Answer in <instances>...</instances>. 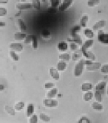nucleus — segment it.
<instances>
[{"mask_svg":"<svg viewBox=\"0 0 108 123\" xmlns=\"http://www.w3.org/2000/svg\"><path fill=\"white\" fill-rule=\"evenodd\" d=\"M106 24L105 20H101L97 21L94 25L93 26V30L94 31H99L102 28H104Z\"/></svg>","mask_w":108,"mask_h":123,"instance_id":"obj_12","label":"nucleus"},{"mask_svg":"<svg viewBox=\"0 0 108 123\" xmlns=\"http://www.w3.org/2000/svg\"><path fill=\"white\" fill-rule=\"evenodd\" d=\"M33 35H27V37L24 40V43H31L33 42Z\"/></svg>","mask_w":108,"mask_h":123,"instance_id":"obj_39","label":"nucleus"},{"mask_svg":"<svg viewBox=\"0 0 108 123\" xmlns=\"http://www.w3.org/2000/svg\"><path fill=\"white\" fill-rule=\"evenodd\" d=\"M57 48L60 51H66L68 50V43L66 42H64L59 43V44L57 45Z\"/></svg>","mask_w":108,"mask_h":123,"instance_id":"obj_24","label":"nucleus"},{"mask_svg":"<svg viewBox=\"0 0 108 123\" xmlns=\"http://www.w3.org/2000/svg\"><path fill=\"white\" fill-rule=\"evenodd\" d=\"M92 107L93 110H97V111H101L103 110V105L101 102H93L92 105Z\"/></svg>","mask_w":108,"mask_h":123,"instance_id":"obj_20","label":"nucleus"},{"mask_svg":"<svg viewBox=\"0 0 108 123\" xmlns=\"http://www.w3.org/2000/svg\"><path fill=\"white\" fill-rule=\"evenodd\" d=\"M17 24L18 25V27L20 28V30L22 31H26V29H27V27H26V25L25 24V22H24V20L22 19H18L17 20Z\"/></svg>","mask_w":108,"mask_h":123,"instance_id":"obj_26","label":"nucleus"},{"mask_svg":"<svg viewBox=\"0 0 108 123\" xmlns=\"http://www.w3.org/2000/svg\"><path fill=\"white\" fill-rule=\"evenodd\" d=\"M43 105L46 107H55L58 106V101L56 99H51V98H47L43 99Z\"/></svg>","mask_w":108,"mask_h":123,"instance_id":"obj_4","label":"nucleus"},{"mask_svg":"<svg viewBox=\"0 0 108 123\" xmlns=\"http://www.w3.org/2000/svg\"><path fill=\"white\" fill-rule=\"evenodd\" d=\"M7 14V9L5 8H0V16L3 17Z\"/></svg>","mask_w":108,"mask_h":123,"instance_id":"obj_42","label":"nucleus"},{"mask_svg":"<svg viewBox=\"0 0 108 123\" xmlns=\"http://www.w3.org/2000/svg\"><path fill=\"white\" fill-rule=\"evenodd\" d=\"M40 118L43 122L50 123V122L51 121V119L50 117V116H48L45 114H43V113H41V114H40Z\"/></svg>","mask_w":108,"mask_h":123,"instance_id":"obj_27","label":"nucleus"},{"mask_svg":"<svg viewBox=\"0 0 108 123\" xmlns=\"http://www.w3.org/2000/svg\"><path fill=\"white\" fill-rule=\"evenodd\" d=\"M33 7V3H17L16 5L17 9L19 10H25L31 9Z\"/></svg>","mask_w":108,"mask_h":123,"instance_id":"obj_5","label":"nucleus"},{"mask_svg":"<svg viewBox=\"0 0 108 123\" xmlns=\"http://www.w3.org/2000/svg\"><path fill=\"white\" fill-rule=\"evenodd\" d=\"M102 94L101 93V92H99V91H95V92H94V97H95V99H96L97 101H98V102H102Z\"/></svg>","mask_w":108,"mask_h":123,"instance_id":"obj_29","label":"nucleus"},{"mask_svg":"<svg viewBox=\"0 0 108 123\" xmlns=\"http://www.w3.org/2000/svg\"><path fill=\"white\" fill-rule=\"evenodd\" d=\"M60 4V0H52L51 1V5L53 7H56L59 5Z\"/></svg>","mask_w":108,"mask_h":123,"instance_id":"obj_44","label":"nucleus"},{"mask_svg":"<svg viewBox=\"0 0 108 123\" xmlns=\"http://www.w3.org/2000/svg\"><path fill=\"white\" fill-rule=\"evenodd\" d=\"M8 3V0H0V3L1 4H6Z\"/></svg>","mask_w":108,"mask_h":123,"instance_id":"obj_45","label":"nucleus"},{"mask_svg":"<svg viewBox=\"0 0 108 123\" xmlns=\"http://www.w3.org/2000/svg\"><path fill=\"white\" fill-rule=\"evenodd\" d=\"M88 21V15H84L81 17L80 20V25L82 28H85Z\"/></svg>","mask_w":108,"mask_h":123,"instance_id":"obj_25","label":"nucleus"},{"mask_svg":"<svg viewBox=\"0 0 108 123\" xmlns=\"http://www.w3.org/2000/svg\"><path fill=\"white\" fill-rule=\"evenodd\" d=\"M72 38H68V41L69 42H74L76 43L78 45H82V39L80 37V36L78 34H76V35H71Z\"/></svg>","mask_w":108,"mask_h":123,"instance_id":"obj_11","label":"nucleus"},{"mask_svg":"<svg viewBox=\"0 0 108 123\" xmlns=\"http://www.w3.org/2000/svg\"><path fill=\"white\" fill-rule=\"evenodd\" d=\"M34 105L32 103L28 104V107H27V110H26V114L28 117H31L33 116V113H34Z\"/></svg>","mask_w":108,"mask_h":123,"instance_id":"obj_17","label":"nucleus"},{"mask_svg":"<svg viewBox=\"0 0 108 123\" xmlns=\"http://www.w3.org/2000/svg\"><path fill=\"white\" fill-rule=\"evenodd\" d=\"M81 27V26H80V25H76V26H74L73 28H72V29L71 30V35H73L78 34L79 31H80Z\"/></svg>","mask_w":108,"mask_h":123,"instance_id":"obj_30","label":"nucleus"},{"mask_svg":"<svg viewBox=\"0 0 108 123\" xmlns=\"http://www.w3.org/2000/svg\"><path fill=\"white\" fill-rule=\"evenodd\" d=\"M5 25H6L5 22H0V28H3L4 26H5Z\"/></svg>","mask_w":108,"mask_h":123,"instance_id":"obj_46","label":"nucleus"},{"mask_svg":"<svg viewBox=\"0 0 108 123\" xmlns=\"http://www.w3.org/2000/svg\"><path fill=\"white\" fill-rule=\"evenodd\" d=\"M83 55V52L81 49L80 50H76V51L75 52H74L73 54V56H72V60L73 61H77L78 60V59H80L81 55Z\"/></svg>","mask_w":108,"mask_h":123,"instance_id":"obj_15","label":"nucleus"},{"mask_svg":"<svg viewBox=\"0 0 108 123\" xmlns=\"http://www.w3.org/2000/svg\"><path fill=\"white\" fill-rule=\"evenodd\" d=\"M85 65V60L79 61L74 68V75L75 77H79L81 75Z\"/></svg>","mask_w":108,"mask_h":123,"instance_id":"obj_1","label":"nucleus"},{"mask_svg":"<svg viewBox=\"0 0 108 123\" xmlns=\"http://www.w3.org/2000/svg\"><path fill=\"white\" fill-rule=\"evenodd\" d=\"M32 45H33V48L34 49H38V38L36 36H34V35H33V42H32Z\"/></svg>","mask_w":108,"mask_h":123,"instance_id":"obj_36","label":"nucleus"},{"mask_svg":"<svg viewBox=\"0 0 108 123\" xmlns=\"http://www.w3.org/2000/svg\"><path fill=\"white\" fill-rule=\"evenodd\" d=\"M59 58L61 61H69L71 59V56L68 53H62L59 54Z\"/></svg>","mask_w":108,"mask_h":123,"instance_id":"obj_22","label":"nucleus"},{"mask_svg":"<svg viewBox=\"0 0 108 123\" xmlns=\"http://www.w3.org/2000/svg\"><path fill=\"white\" fill-rule=\"evenodd\" d=\"M106 87V82L105 81H101V82H99L96 85V86H95V91H99V92H101L103 94L105 92Z\"/></svg>","mask_w":108,"mask_h":123,"instance_id":"obj_7","label":"nucleus"},{"mask_svg":"<svg viewBox=\"0 0 108 123\" xmlns=\"http://www.w3.org/2000/svg\"><path fill=\"white\" fill-rule=\"evenodd\" d=\"M50 1H52V0H50Z\"/></svg>","mask_w":108,"mask_h":123,"instance_id":"obj_51","label":"nucleus"},{"mask_svg":"<svg viewBox=\"0 0 108 123\" xmlns=\"http://www.w3.org/2000/svg\"><path fill=\"white\" fill-rule=\"evenodd\" d=\"M93 97H94V94L90 91H87L83 94V98L85 101H88L91 100L93 98Z\"/></svg>","mask_w":108,"mask_h":123,"instance_id":"obj_19","label":"nucleus"},{"mask_svg":"<svg viewBox=\"0 0 108 123\" xmlns=\"http://www.w3.org/2000/svg\"><path fill=\"white\" fill-rule=\"evenodd\" d=\"M29 123H38V116L37 115H33L31 116V117L28 120Z\"/></svg>","mask_w":108,"mask_h":123,"instance_id":"obj_38","label":"nucleus"},{"mask_svg":"<svg viewBox=\"0 0 108 123\" xmlns=\"http://www.w3.org/2000/svg\"><path fill=\"white\" fill-rule=\"evenodd\" d=\"M50 75L52 77V79H53L55 80H58L60 78V75H59V70L55 68H51L49 70Z\"/></svg>","mask_w":108,"mask_h":123,"instance_id":"obj_10","label":"nucleus"},{"mask_svg":"<svg viewBox=\"0 0 108 123\" xmlns=\"http://www.w3.org/2000/svg\"><path fill=\"white\" fill-rule=\"evenodd\" d=\"M10 48L14 51L20 52L23 50V45L20 43H11L10 45Z\"/></svg>","mask_w":108,"mask_h":123,"instance_id":"obj_9","label":"nucleus"},{"mask_svg":"<svg viewBox=\"0 0 108 123\" xmlns=\"http://www.w3.org/2000/svg\"><path fill=\"white\" fill-rule=\"evenodd\" d=\"M20 1H26V0H20Z\"/></svg>","mask_w":108,"mask_h":123,"instance_id":"obj_49","label":"nucleus"},{"mask_svg":"<svg viewBox=\"0 0 108 123\" xmlns=\"http://www.w3.org/2000/svg\"><path fill=\"white\" fill-rule=\"evenodd\" d=\"M4 89H5V86H4V85L1 84L0 85V91H3L4 90Z\"/></svg>","mask_w":108,"mask_h":123,"instance_id":"obj_47","label":"nucleus"},{"mask_svg":"<svg viewBox=\"0 0 108 123\" xmlns=\"http://www.w3.org/2000/svg\"><path fill=\"white\" fill-rule=\"evenodd\" d=\"M24 107V103L23 101H19L17 103H16L15 105V109L17 111H20V110H22Z\"/></svg>","mask_w":108,"mask_h":123,"instance_id":"obj_33","label":"nucleus"},{"mask_svg":"<svg viewBox=\"0 0 108 123\" xmlns=\"http://www.w3.org/2000/svg\"><path fill=\"white\" fill-rule=\"evenodd\" d=\"M78 123H90V120L88 119L87 117H85V116H83V117H81L80 119L78 120Z\"/></svg>","mask_w":108,"mask_h":123,"instance_id":"obj_37","label":"nucleus"},{"mask_svg":"<svg viewBox=\"0 0 108 123\" xmlns=\"http://www.w3.org/2000/svg\"><path fill=\"white\" fill-rule=\"evenodd\" d=\"M41 37L45 39L49 38L51 37V33H50V32L49 31H48V30H44L41 33Z\"/></svg>","mask_w":108,"mask_h":123,"instance_id":"obj_35","label":"nucleus"},{"mask_svg":"<svg viewBox=\"0 0 108 123\" xmlns=\"http://www.w3.org/2000/svg\"><path fill=\"white\" fill-rule=\"evenodd\" d=\"M84 35L86 38L89 39H92L94 37V33H93V31L88 28H86L84 30Z\"/></svg>","mask_w":108,"mask_h":123,"instance_id":"obj_23","label":"nucleus"},{"mask_svg":"<svg viewBox=\"0 0 108 123\" xmlns=\"http://www.w3.org/2000/svg\"><path fill=\"white\" fill-rule=\"evenodd\" d=\"M26 37L27 35L22 33H17L14 35V38L16 40H24Z\"/></svg>","mask_w":108,"mask_h":123,"instance_id":"obj_21","label":"nucleus"},{"mask_svg":"<svg viewBox=\"0 0 108 123\" xmlns=\"http://www.w3.org/2000/svg\"><path fill=\"white\" fill-rule=\"evenodd\" d=\"M93 39H88L87 40L85 41V42L83 43V45L81 47V50H82L83 53L88 50L89 48L93 45Z\"/></svg>","mask_w":108,"mask_h":123,"instance_id":"obj_8","label":"nucleus"},{"mask_svg":"<svg viewBox=\"0 0 108 123\" xmlns=\"http://www.w3.org/2000/svg\"><path fill=\"white\" fill-rule=\"evenodd\" d=\"M93 88V85L91 83L89 82H85L83 83L81 85V91L83 92H87V91H90Z\"/></svg>","mask_w":108,"mask_h":123,"instance_id":"obj_14","label":"nucleus"},{"mask_svg":"<svg viewBox=\"0 0 108 123\" xmlns=\"http://www.w3.org/2000/svg\"><path fill=\"white\" fill-rule=\"evenodd\" d=\"M101 71L102 74H108V64H105L101 66Z\"/></svg>","mask_w":108,"mask_h":123,"instance_id":"obj_40","label":"nucleus"},{"mask_svg":"<svg viewBox=\"0 0 108 123\" xmlns=\"http://www.w3.org/2000/svg\"><path fill=\"white\" fill-rule=\"evenodd\" d=\"M10 57L13 61H18L19 60V56L14 50H11L10 52Z\"/></svg>","mask_w":108,"mask_h":123,"instance_id":"obj_32","label":"nucleus"},{"mask_svg":"<svg viewBox=\"0 0 108 123\" xmlns=\"http://www.w3.org/2000/svg\"><path fill=\"white\" fill-rule=\"evenodd\" d=\"M86 70L88 71H94L101 68V63L99 62H92V61H85Z\"/></svg>","mask_w":108,"mask_h":123,"instance_id":"obj_2","label":"nucleus"},{"mask_svg":"<svg viewBox=\"0 0 108 123\" xmlns=\"http://www.w3.org/2000/svg\"><path fill=\"white\" fill-rule=\"evenodd\" d=\"M99 3H100L99 0H89L87 3V5L90 7H93V6L99 5Z\"/></svg>","mask_w":108,"mask_h":123,"instance_id":"obj_34","label":"nucleus"},{"mask_svg":"<svg viewBox=\"0 0 108 123\" xmlns=\"http://www.w3.org/2000/svg\"><path fill=\"white\" fill-rule=\"evenodd\" d=\"M83 55H84L85 57H86V58H88V59H90V61H95V54L92 52H90V51H86L85 52L83 53Z\"/></svg>","mask_w":108,"mask_h":123,"instance_id":"obj_18","label":"nucleus"},{"mask_svg":"<svg viewBox=\"0 0 108 123\" xmlns=\"http://www.w3.org/2000/svg\"><path fill=\"white\" fill-rule=\"evenodd\" d=\"M55 86V84L53 82H46L45 84V89H51Z\"/></svg>","mask_w":108,"mask_h":123,"instance_id":"obj_43","label":"nucleus"},{"mask_svg":"<svg viewBox=\"0 0 108 123\" xmlns=\"http://www.w3.org/2000/svg\"><path fill=\"white\" fill-rule=\"evenodd\" d=\"M41 1H42V2H43V3L46 1V0H41Z\"/></svg>","mask_w":108,"mask_h":123,"instance_id":"obj_48","label":"nucleus"},{"mask_svg":"<svg viewBox=\"0 0 108 123\" xmlns=\"http://www.w3.org/2000/svg\"><path fill=\"white\" fill-rule=\"evenodd\" d=\"M74 0H64L62 3L60 5L59 7V10L60 11H64L66 9H68L70 6L73 3Z\"/></svg>","mask_w":108,"mask_h":123,"instance_id":"obj_6","label":"nucleus"},{"mask_svg":"<svg viewBox=\"0 0 108 123\" xmlns=\"http://www.w3.org/2000/svg\"><path fill=\"white\" fill-rule=\"evenodd\" d=\"M97 40L101 43L108 45V33H105L102 30H99L97 33Z\"/></svg>","mask_w":108,"mask_h":123,"instance_id":"obj_3","label":"nucleus"},{"mask_svg":"<svg viewBox=\"0 0 108 123\" xmlns=\"http://www.w3.org/2000/svg\"><path fill=\"white\" fill-rule=\"evenodd\" d=\"M107 93H108V91H107Z\"/></svg>","mask_w":108,"mask_h":123,"instance_id":"obj_50","label":"nucleus"},{"mask_svg":"<svg viewBox=\"0 0 108 123\" xmlns=\"http://www.w3.org/2000/svg\"><path fill=\"white\" fill-rule=\"evenodd\" d=\"M5 110L6 112H7V114H8L10 116H15V108H11V107H9V106H5Z\"/></svg>","mask_w":108,"mask_h":123,"instance_id":"obj_28","label":"nucleus"},{"mask_svg":"<svg viewBox=\"0 0 108 123\" xmlns=\"http://www.w3.org/2000/svg\"><path fill=\"white\" fill-rule=\"evenodd\" d=\"M32 3H33V8H34V9L37 10H40L41 8L40 0H33Z\"/></svg>","mask_w":108,"mask_h":123,"instance_id":"obj_31","label":"nucleus"},{"mask_svg":"<svg viewBox=\"0 0 108 123\" xmlns=\"http://www.w3.org/2000/svg\"><path fill=\"white\" fill-rule=\"evenodd\" d=\"M67 66H68V64H67L66 62L63 61H61L57 63V69L59 70V71L62 72V71H64V70L67 68Z\"/></svg>","mask_w":108,"mask_h":123,"instance_id":"obj_16","label":"nucleus"},{"mask_svg":"<svg viewBox=\"0 0 108 123\" xmlns=\"http://www.w3.org/2000/svg\"><path fill=\"white\" fill-rule=\"evenodd\" d=\"M58 94V89L57 87H53L48 91L46 94V96L48 98H53Z\"/></svg>","mask_w":108,"mask_h":123,"instance_id":"obj_13","label":"nucleus"},{"mask_svg":"<svg viewBox=\"0 0 108 123\" xmlns=\"http://www.w3.org/2000/svg\"><path fill=\"white\" fill-rule=\"evenodd\" d=\"M78 44L74 42H71V45H70V47H71V50H76L78 47Z\"/></svg>","mask_w":108,"mask_h":123,"instance_id":"obj_41","label":"nucleus"}]
</instances>
